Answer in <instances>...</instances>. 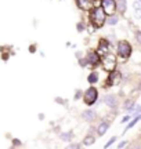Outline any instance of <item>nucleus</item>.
<instances>
[{"instance_id": "obj_1", "label": "nucleus", "mask_w": 141, "mask_h": 149, "mask_svg": "<svg viewBox=\"0 0 141 149\" xmlns=\"http://www.w3.org/2000/svg\"><path fill=\"white\" fill-rule=\"evenodd\" d=\"M90 19H91L94 28H101L105 22V11L103 7H96L93 8L91 14H90Z\"/></svg>"}, {"instance_id": "obj_2", "label": "nucleus", "mask_w": 141, "mask_h": 149, "mask_svg": "<svg viewBox=\"0 0 141 149\" xmlns=\"http://www.w3.org/2000/svg\"><path fill=\"white\" fill-rule=\"evenodd\" d=\"M118 55L123 59H127L131 55V46L126 40H120L118 43Z\"/></svg>"}, {"instance_id": "obj_3", "label": "nucleus", "mask_w": 141, "mask_h": 149, "mask_svg": "<svg viewBox=\"0 0 141 149\" xmlns=\"http://www.w3.org/2000/svg\"><path fill=\"white\" fill-rule=\"evenodd\" d=\"M115 66H116V58H115L114 54H111V51H109L108 54H105L103 57V68L107 72H112L115 69Z\"/></svg>"}, {"instance_id": "obj_4", "label": "nucleus", "mask_w": 141, "mask_h": 149, "mask_svg": "<svg viewBox=\"0 0 141 149\" xmlns=\"http://www.w3.org/2000/svg\"><path fill=\"white\" fill-rule=\"evenodd\" d=\"M97 98H98V91H97V88H94V87H90V88L84 93V102H86L87 105H93L94 102L97 101Z\"/></svg>"}, {"instance_id": "obj_5", "label": "nucleus", "mask_w": 141, "mask_h": 149, "mask_svg": "<svg viewBox=\"0 0 141 149\" xmlns=\"http://www.w3.org/2000/svg\"><path fill=\"white\" fill-rule=\"evenodd\" d=\"M109 77H108V81H107V84L108 86H116L120 83V80H122V74L118 70H112V72H109Z\"/></svg>"}, {"instance_id": "obj_6", "label": "nucleus", "mask_w": 141, "mask_h": 149, "mask_svg": "<svg viewBox=\"0 0 141 149\" xmlns=\"http://www.w3.org/2000/svg\"><path fill=\"white\" fill-rule=\"evenodd\" d=\"M103 8L105 14H114L116 10V1L115 0H103Z\"/></svg>"}, {"instance_id": "obj_7", "label": "nucleus", "mask_w": 141, "mask_h": 149, "mask_svg": "<svg viewBox=\"0 0 141 149\" xmlns=\"http://www.w3.org/2000/svg\"><path fill=\"white\" fill-rule=\"evenodd\" d=\"M109 53V43L107 42V40H101L100 42V44H98V51L97 54L100 55V57H104L105 54H108Z\"/></svg>"}, {"instance_id": "obj_8", "label": "nucleus", "mask_w": 141, "mask_h": 149, "mask_svg": "<svg viewBox=\"0 0 141 149\" xmlns=\"http://www.w3.org/2000/svg\"><path fill=\"white\" fill-rule=\"evenodd\" d=\"M87 61L91 65H98L100 64V55H98L96 51H89V54H87Z\"/></svg>"}, {"instance_id": "obj_9", "label": "nucleus", "mask_w": 141, "mask_h": 149, "mask_svg": "<svg viewBox=\"0 0 141 149\" xmlns=\"http://www.w3.org/2000/svg\"><path fill=\"white\" fill-rule=\"evenodd\" d=\"M76 3L82 10H91L93 8V1L91 0H76Z\"/></svg>"}, {"instance_id": "obj_10", "label": "nucleus", "mask_w": 141, "mask_h": 149, "mask_svg": "<svg viewBox=\"0 0 141 149\" xmlns=\"http://www.w3.org/2000/svg\"><path fill=\"white\" fill-rule=\"evenodd\" d=\"M104 102L108 105L109 108H115L116 105H118V100H116V97L115 95H105V98H104Z\"/></svg>"}, {"instance_id": "obj_11", "label": "nucleus", "mask_w": 141, "mask_h": 149, "mask_svg": "<svg viewBox=\"0 0 141 149\" xmlns=\"http://www.w3.org/2000/svg\"><path fill=\"white\" fill-rule=\"evenodd\" d=\"M82 117L84 119V120H89V122H93L96 117H97V115H96V112L91 111V109H89V111H84L83 113H82Z\"/></svg>"}, {"instance_id": "obj_12", "label": "nucleus", "mask_w": 141, "mask_h": 149, "mask_svg": "<svg viewBox=\"0 0 141 149\" xmlns=\"http://www.w3.org/2000/svg\"><path fill=\"white\" fill-rule=\"evenodd\" d=\"M133 8H134V13H136V18L140 19L141 18V1L140 0H137L133 3Z\"/></svg>"}, {"instance_id": "obj_13", "label": "nucleus", "mask_w": 141, "mask_h": 149, "mask_svg": "<svg viewBox=\"0 0 141 149\" xmlns=\"http://www.w3.org/2000/svg\"><path fill=\"white\" fill-rule=\"evenodd\" d=\"M108 127H109V124H108V123H107V122L101 123V124L98 126V130H97L98 135H104V134L107 133V130H108Z\"/></svg>"}, {"instance_id": "obj_14", "label": "nucleus", "mask_w": 141, "mask_h": 149, "mask_svg": "<svg viewBox=\"0 0 141 149\" xmlns=\"http://www.w3.org/2000/svg\"><path fill=\"white\" fill-rule=\"evenodd\" d=\"M116 8L123 14L126 11V0H118V3H116Z\"/></svg>"}, {"instance_id": "obj_15", "label": "nucleus", "mask_w": 141, "mask_h": 149, "mask_svg": "<svg viewBox=\"0 0 141 149\" xmlns=\"http://www.w3.org/2000/svg\"><path fill=\"white\" fill-rule=\"evenodd\" d=\"M125 109L126 111H133L134 109V101L133 100H127L125 102Z\"/></svg>"}, {"instance_id": "obj_16", "label": "nucleus", "mask_w": 141, "mask_h": 149, "mask_svg": "<svg viewBox=\"0 0 141 149\" xmlns=\"http://www.w3.org/2000/svg\"><path fill=\"white\" fill-rule=\"evenodd\" d=\"M98 80V74L97 73H90L89 74V83H96Z\"/></svg>"}, {"instance_id": "obj_17", "label": "nucleus", "mask_w": 141, "mask_h": 149, "mask_svg": "<svg viewBox=\"0 0 141 149\" xmlns=\"http://www.w3.org/2000/svg\"><path fill=\"white\" fill-rule=\"evenodd\" d=\"M138 120H141V115H138V116H136V119H134V120H131V122L129 123V124H127V128H126V130H129V128H131V127H133V126H134V124H136L137 122H138Z\"/></svg>"}, {"instance_id": "obj_18", "label": "nucleus", "mask_w": 141, "mask_h": 149, "mask_svg": "<svg viewBox=\"0 0 141 149\" xmlns=\"http://www.w3.org/2000/svg\"><path fill=\"white\" fill-rule=\"evenodd\" d=\"M70 137H72V133H66V134H62V135H61V139H62V141H69L70 139Z\"/></svg>"}, {"instance_id": "obj_19", "label": "nucleus", "mask_w": 141, "mask_h": 149, "mask_svg": "<svg viewBox=\"0 0 141 149\" xmlns=\"http://www.w3.org/2000/svg\"><path fill=\"white\" fill-rule=\"evenodd\" d=\"M91 144H94V138H93L91 135H90V137H86V138H84V145H91Z\"/></svg>"}, {"instance_id": "obj_20", "label": "nucleus", "mask_w": 141, "mask_h": 149, "mask_svg": "<svg viewBox=\"0 0 141 149\" xmlns=\"http://www.w3.org/2000/svg\"><path fill=\"white\" fill-rule=\"evenodd\" d=\"M118 21H119L118 17H111V18L108 19V24L109 25H115V24H118Z\"/></svg>"}, {"instance_id": "obj_21", "label": "nucleus", "mask_w": 141, "mask_h": 149, "mask_svg": "<svg viewBox=\"0 0 141 149\" xmlns=\"http://www.w3.org/2000/svg\"><path fill=\"white\" fill-rule=\"evenodd\" d=\"M134 35H136V40L141 44V31H136V33H134Z\"/></svg>"}, {"instance_id": "obj_22", "label": "nucleus", "mask_w": 141, "mask_h": 149, "mask_svg": "<svg viewBox=\"0 0 141 149\" xmlns=\"http://www.w3.org/2000/svg\"><path fill=\"white\" fill-rule=\"evenodd\" d=\"M115 139H116V137H112V138H111V139L108 141V142L105 144V148H109V146H111V145H112V144L115 142Z\"/></svg>"}, {"instance_id": "obj_23", "label": "nucleus", "mask_w": 141, "mask_h": 149, "mask_svg": "<svg viewBox=\"0 0 141 149\" xmlns=\"http://www.w3.org/2000/svg\"><path fill=\"white\" fill-rule=\"evenodd\" d=\"M129 120H130V116H126L122 119V123H126V122H129Z\"/></svg>"}, {"instance_id": "obj_24", "label": "nucleus", "mask_w": 141, "mask_h": 149, "mask_svg": "<svg viewBox=\"0 0 141 149\" xmlns=\"http://www.w3.org/2000/svg\"><path fill=\"white\" fill-rule=\"evenodd\" d=\"M77 31H79V32L83 31V25H82V24H77Z\"/></svg>"}, {"instance_id": "obj_25", "label": "nucleus", "mask_w": 141, "mask_h": 149, "mask_svg": "<svg viewBox=\"0 0 141 149\" xmlns=\"http://www.w3.org/2000/svg\"><path fill=\"white\" fill-rule=\"evenodd\" d=\"M80 94H82V91H77V93H76V95H75V100L80 98Z\"/></svg>"}, {"instance_id": "obj_26", "label": "nucleus", "mask_w": 141, "mask_h": 149, "mask_svg": "<svg viewBox=\"0 0 141 149\" xmlns=\"http://www.w3.org/2000/svg\"><path fill=\"white\" fill-rule=\"evenodd\" d=\"M126 145V142H120L119 145H118V148H123V146H125Z\"/></svg>"}, {"instance_id": "obj_27", "label": "nucleus", "mask_w": 141, "mask_h": 149, "mask_svg": "<svg viewBox=\"0 0 141 149\" xmlns=\"http://www.w3.org/2000/svg\"><path fill=\"white\" fill-rule=\"evenodd\" d=\"M80 65H82V66H84V65H86V59H82V61H80Z\"/></svg>"}, {"instance_id": "obj_28", "label": "nucleus", "mask_w": 141, "mask_h": 149, "mask_svg": "<svg viewBox=\"0 0 141 149\" xmlns=\"http://www.w3.org/2000/svg\"><path fill=\"white\" fill-rule=\"evenodd\" d=\"M70 148H79V144H73V145H70Z\"/></svg>"}, {"instance_id": "obj_29", "label": "nucleus", "mask_w": 141, "mask_h": 149, "mask_svg": "<svg viewBox=\"0 0 141 149\" xmlns=\"http://www.w3.org/2000/svg\"><path fill=\"white\" fill-rule=\"evenodd\" d=\"M138 88H140V91H141V81H140V84H138Z\"/></svg>"}]
</instances>
